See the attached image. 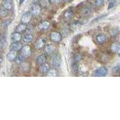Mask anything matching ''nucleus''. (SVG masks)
Segmentation results:
<instances>
[{
    "label": "nucleus",
    "mask_w": 120,
    "mask_h": 120,
    "mask_svg": "<svg viewBox=\"0 0 120 120\" xmlns=\"http://www.w3.org/2000/svg\"><path fill=\"white\" fill-rule=\"evenodd\" d=\"M111 51L113 52H118L120 51V45L118 43L112 44L111 48Z\"/></svg>",
    "instance_id": "20"
},
{
    "label": "nucleus",
    "mask_w": 120,
    "mask_h": 120,
    "mask_svg": "<svg viewBox=\"0 0 120 120\" xmlns=\"http://www.w3.org/2000/svg\"><path fill=\"white\" fill-rule=\"evenodd\" d=\"M6 44V38L4 36L0 38V49H3Z\"/></svg>",
    "instance_id": "24"
},
{
    "label": "nucleus",
    "mask_w": 120,
    "mask_h": 120,
    "mask_svg": "<svg viewBox=\"0 0 120 120\" xmlns=\"http://www.w3.org/2000/svg\"><path fill=\"white\" fill-rule=\"evenodd\" d=\"M81 24L80 22H72L71 24L70 25V28L72 31H75V30H76L77 29L79 28L80 26H81Z\"/></svg>",
    "instance_id": "18"
},
{
    "label": "nucleus",
    "mask_w": 120,
    "mask_h": 120,
    "mask_svg": "<svg viewBox=\"0 0 120 120\" xmlns=\"http://www.w3.org/2000/svg\"><path fill=\"white\" fill-rule=\"evenodd\" d=\"M2 8L6 10H11L13 7V2L8 1H6V0H4L1 6Z\"/></svg>",
    "instance_id": "8"
},
{
    "label": "nucleus",
    "mask_w": 120,
    "mask_h": 120,
    "mask_svg": "<svg viewBox=\"0 0 120 120\" xmlns=\"http://www.w3.org/2000/svg\"><path fill=\"white\" fill-rule=\"evenodd\" d=\"M33 36L31 34H26V36H25V37H23V41L25 43H29L31 42V41L33 40Z\"/></svg>",
    "instance_id": "22"
},
{
    "label": "nucleus",
    "mask_w": 120,
    "mask_h": 120,
    "mask_svg": "<svg viewBox=\"0 0 120 120\" xmlns=\"http://www.w3.org/2000/svg\"><path fill=\"white\" fill-rule=\"evenodd\" d=\"M32 19V15L31 12H26L22 15V18H21V21L22 23H29L31 21Z\"/></svg>",
    "instance_id": "5"
},
{
    "label": "nucleus",
    "mask_w": 120,
    "mask_h": 120,
    "mask_svg": "<svg viewBox=\"0 0 120 120\" xmlns=\"http://www.w3.org/2000/svg\"><path fill=\"white\" fill-rule=\"evenodd\" d=\"M31 13L33 16H37L41 12V7L37 4H33L31 7Z\"/></svg>",
    "instance_id": "3"
},
{
    "label": "nucleus",
    "mask_w": 120,
    "mask_h": 120,
    "mask_svg": "<svg viewBox=\"0 0 120 120\" xmlns=\"http://www.w3.org/2000/svg\"><path fill=\"white\" fill-rule=\"evenodd\" d=\"M2 60H2V58H1V56H0V63H1Z\"/></svg>",
    "instance_id": "35"
},
{
    "label": "nucleus",
    "mask_w": 120,
    "mask_h": 120,
    "mask_svg": "<svg viewBox=\"0 0 120 120\" xmlns=\"http://www.w3.org/2000/svg\"><path fill=\"white\" fill-rule=\"evenodd\" d=\"M26 26L25 23H21V24L19 25L16 28V32L18 33H22V32L24 31L25 30H26Z\"/></svg>",
    "instance_id": "21"
},
{
    "label": "nucleus",
    "mask_w": 120,
    "mask_h": 120,
    "mask_svg": "<svg viewBox=\"0 0 120 120\" xmlns=\"http://www.w3.org/2000/svg\"><path fill=\"white\" fill-rule=\"evenodd\" d=\"M51 65L52 67L54 68H58L61 66V56L59 55H55L54 56H52L51 59Z\"/></svg>",
    "instance_id": "1"
},
{
    "label": "nucleus",
    "mask_w": 120,
    "mask_h": 120,
    "mask_svg": "<svg viewBox=\"0 0 120 120\" xmlns=\"http://www.w3.org/2000/svg\"><path fill=\"white\" fill-rule=\"evenodd\" d=\"M56 70L55 69H49V71L48 72V76H56Z\"/></svg>",
    "instance_id": "27"
},
{
    "label": "nucleus",
    "mask_w": 120,
    "mask_h": 120,
    "mask_svg": "<svg viewBox=\"0 0 120 120\" xmlns=\"http://www.w3.org/2000/svg\"><path fill=\"white\" fill-rule=\"evenodd\" d=\"M25 0H20V4H22L24 2Z\"/></svg>",
    "instance_id": "34"
},
{
    "label": "nucleus",
    "mask_w": 120,
    "mask_h": 120,
    "mask_svg": "<svg viewBox=\"0 0 120 120\" xmlns=\"http://www.w3.org/2000/svg\"><path fill=\"white\" fill-rule=\"evenodd\" d=\"M21 54L23 56V58L30 57L31 54V48L29 46H27V45L22 47L21 50Z\"/></svg>",
    "instance_id": "4"
},
{
    "label": "nucleus",
    "mask_w": 120,
    "mask_h": 120,
    "mask_svg": "<svg viewBox=\"0 0 120 120\" xmlns=\"http://www.w3.org/2000/svg\"><path fill=\"white\" fill-rule=\"evenodd\" d=\"M64 1H66V2H68V1H69L70 0H64Z\"/></svg>",
    "instance_id": "37"
},
{
    "label": "nucleus",
    "mask_w": 120,
    "mask_h": 120,
    "mask_svg": "<svg viewBox=\"0 0 120 120\" xmlns=\"http://www.w3.org/2000/svg\"><path fill=\"white\" fill-rule=\"evenodd\" d=\"M75 61H79V60H81V55H75Z\"/></svg>",
    "instance_id": "33"
},
{
    "label": "nucleus",
    "mask_w": 120,
    "mask_h": 120,
    "mask_svg": "<svg viewBox=\"0 0 120 120\" xmlns=\"http://www.w3.org/2000/svg\"><path fill=\"white\" fill-rule=\"evenodd\" d=\"M21 38H22V37H21V34H20V33H18V32L14 33L12 34V36H11V39L15 42H19L21 40Z\"/></svg>",
    "instance_id": "12"
},
{
    "label": "nucleus",
    "mask_w": 120,
    "mask_h": 120,
    "mask_svg": "<svg viewBox=\"0 0 120 120\" xmlns=\"http://www.w3.org/2000/svg\"><path fill=\"white\" fill-rule=\"evenodd\" d=\"M49 0H40V6L42 7H46L49 6Z\"/></svg>",
    "instance_id": "25"
},
{
    "label": "nucleus",
    "mask_w": 120,
    "mask_h": 120,
    "mask_svg": "<svg viewBox=\"0 0 120 120\" xmlns=\"http://www.w3.org/2000/svg\"><path fill=\"white\" fill-rule=\"evenodd\" d=\"M73 13L71 10H67L64 13V16L66 21H70L73 17Z\"/></svg>",
    "instance_id": "17"
},
{
    "label": "nucleus",
    "mask_w": 120,
    "mask_h": 120,
    "mask_svg": "<svg viewBox=\"0 0 120 120\" xmlns=\"http://www.w3.org/2000/svg\"><path fill=\"white\" fill-rule=\"evenodd\" d=\"M96 6H102L104 3V0H96L95 1Z\"/></svg>",
    "instance_id": "30"
},
{
    "label": "nucleus",
    "mask_w": 120,
    "mask_h": 120,
    "mask_svg": "<svg viewBox=\"0 0 120 120\" xmlns=\"http://www.w3.org/2000/svg\"><path fill=\"white\" fill-rule=\"evenodd\" d=\"M91 9L90 8V7H84L83 8H82V9L81 10V13H82L83 15H88L91 13Z\"/></svg>",
    "instance_id": "23"
},
{
    "label": "nucleus",
    "mask_w": 120,
    "mask_h": 120,
    "mask_svg": "<svg viewBox=\"0 0 120 120\" xmlns=\"http://www.w3.org/2000/svg\"><path fill=\"white\" fill-rule=\"evenodd\" d=\"M7 10H6L4 9L3 8H2L1 7V8H0V15L1 16L3 17H5L7 15V14H8V12H7Z\"/></svg>",
    "instance_id": "28"
},
{
    "label": "nucleus",
    "mask_w": 120,
    "mask_h": 120,
    "mask_svg": "<svg viewBox=\"0 0 120 120\" xmlns=\"http://www.w3.org/2000/svg\"><path fill=\"white\" fill-rule=\"evenodd\" d=\"M29 64L25 62H22L20 65V69L23 72H26L29 70Z\"/></svg>",
    "instance_id": "16"
},
{
    "label": "nucleus",
    "mask_w": 120,
    "mask_h": 120,
    "mask_svg": "<svg viewBox=\"0 0 120 120\" xmlns=\"http://www.w3.org/2000/svg\"><path fill=\"white\" fill-rule=\"evenodd\" d=\"M55 50V47L53 45H48L45 48V52L47 54H52Z\"/></svg>",
    "instance_id": "15"
},
{
    "label": "nucleus",
    "mask_w": 120,
    "mask_h": 120,
    "mask_svg": "<svg viewBox=\"0 0 120 120\" xmlns=\"http://www.w3.org/2000/svg\"><path fill=\"white\" fill-rule=\"evenodd\" d=\"M62 0H49V1L52 3H55V4H58L61 2Z\"/></svg>",
    "instance_id": "32"
},
{
    "label": "nucleus",
    "mask_w": 120,
    "mask_h": 120,
    "mask_svg": "<svg viewBox=\"0 0 120 120\" xmlns=\"http://www.w3.org/2000/svg\"><path fill=\"white\" fill-rule=\"evenodd\" d=\"M23 56H22L21 53L19 55H18V56H17V57H16L17 63H21L22 62V61H23Z\"/></svg>",
    "instance_id": "29"
},
{
    "label": "nucleus",
    "mask_w": 120,
    "mask_h": 120,
    "mask_svg": "<svg viewBox=\"0 0 120 120\" xmlns=\"http://www.w3.org/2000/svg\"><path fill=\"white\" fill-rule=\"evenodd\" d=\"M10 50L14 51H21L22 48V45L19 42H14L10 46Z\"/></svg>",
    "instance_id": "7"
},
{
    "label": "nucleus",
    "mask_w": 120,
    "mask_h": 120,
    "mask_svg": "<svg viewBox=\"0 0 120 120\" xmlns=\"http://www.w3.org/2000/svg\"><path fill=\"white\" fill-rule=\"evenodd\" d=\"M11 21H12V20L10 19H7V20H6V21H3V22L1 23V26L3 28H5L7 27V26H8V25L11 23Z\"/></svg>",
    "instance_id": "26"
},
{
    "label": "nucleus",
    "mask_w": 120,
    "mask_h": 120,
    "mask_svg": "<svg viewBox=\"0 0 120 120\" xmlns=\"http://www.w3.org/2000/svg\"><path fill=\"white\" fill-rule=\"evenodd\" d=\"M49 70V66L47 63H44V64L40 65L39 67V71L42 74H46Z\"/></svg>",
    "instance_id": "9"
},
{
    "label": "nucleus",
    "mask_w": 120,
    "mask_h": 120,
    "mask_svg": "<svg viewBox=\"0 0 120 120\" xmlns=\"http://www.w3.org/2000/svg\"><path fill=\"white\" fill-rule=\"evenodd\" d=\"M108 73V69L105 67H101L97 68L94 72V76L96 77L105 76Z\"/></svg>",
    "instance_id": "2"
},
{
    "label": "nucleus",
    "mask_w": 120,
    "mask_h": 120,
    "mask_svg": "<svg viewBox=\"0 0 120 120\" xmlns=\"http://www.w3.org/2000/svg\"><path fill=\"white\" fill-rule=\"evenodd\" d=\"M37 63L39 65H41V64H44L46 61V56L45 55H40V56H38L36 60Z\"/></svg>",
    "instance_id": "11"
},
{
    "label": "nucleus",
    "mask_w": 120,
    "mask_h": 120,
    "mask_svg": "<svg viewBox=\"0 0 120 120\" xmlns=\"http://www.w3.org/2000/svg\"><path fill=\"white\" fill-rule=\"evenodd\" d=\"M44 45H45V41L43 39L40 38V39H38L35 44H34V47L35 48L37 49H40L42 48L44 46Z\"/></svg>",
    "instance_id": "13"
},
{
    "label": "nucleus",
    "mask_w": 120,
    "mask_h": 120,
    "mask_svg": "<svg viewBox=\"0 0 120 120\" xmlns=\"http://www.w3.org/2000/svg\"><path fill=\"white\" fill-rule=\"evenodd\" d=\"M17 56H18V54H17L16 51H11L7 55V58L10 61H13L16 59Z\"/></svg>",
    "instance_id": "10"
},
{
    "label": "nucleus",
    "mask_w": 120,
    "mask_h": 120,
    "mask_svg": "<svg viewBox=\"0 0 120 120\" xmlns=\"http://www.w3.org/2000/svg\"><path fill=\"white\" fill-rule=\"evenodd\" d=\"M115 5V1L114 0H111V1L109 2V5H108V9H111L112 7H113Z\"/></svg>",
    "instance_id": "31"
},
{
    "label": "nucleus",
    "mask_w": 120,
    "mask_h": 120,
    "mask_svg": "<svg viewBox=\"0 0 120 120\" xmlns=\"http://www.w3.org/2000/svg\"><path fill=\"white\" fill-rule=\"evenodd\" d=\"M106 39V36L103 34H99V35H98V36H97V37H96L97 41H98V43H102L105 42Z\"/></svg>",
    "instance_id": "19"
},
{
    "label": "nucleus",
    "mask_w": 120,
    "mask_h": 120,
    "mask_svg": "<svg viewBox=\"0 0 120 120\" xmlns=\"http://www.w3.org/2000/svg\"><path fill=\"white\" fill-rule=\"evenodd\" d=\"M51 39L54 42H60L61 40V36L58 32H52L51 34Z\"/></svg>",
    "instance_id": "6"
},
{
    "label": "nucleus",
    "mask_w": 120,
    "mask_h": 120,
    "mask_svg": "<svg viewBox=\"0 0 120 120\" xmlns=\"http://www.w3.org/2000/svg\"><path fill=\"white\" fill-rule=\"evenodd\" d=\"M38 26H39V28L40 30H46V29L49 28V26H50V23L47 21H43L41 23H40Z\"/></svg>",
    "instance_id": "14"
},
{
    "label": "nucleus",
    "mask_w": 120,
    "mask_h": 120,
    "mask_svg": "<svg viewBox=\"0 0 120 120\" xmlns=\"http://www.w3.org/2000/svg\"><path fill=\"white\" fill-rule=\"evenodd\" d=\"M6 1H11V2H13V0H6Z\"/></svg>",
    "instance_id": "36"
}]
</instances>
